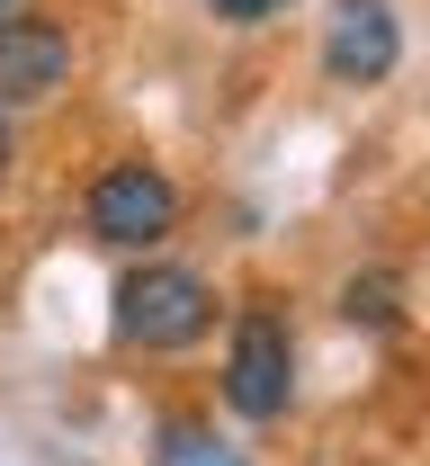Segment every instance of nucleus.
Segmentation results:
<instances>
[{
    "label": "nucleus",
    "instance_id": "1",
    "mask_svg": "<svg viewBox=\"0 0 430 466\" xmlns=\"http://www.w3.org/2000/svg\"><path fill=\"white\" fill-rule=\"evenodd\" d=\"M117 314V341L125 350H153V359H171V350H197L215 332V288L188 269V260H144V269H125L117 296H108Z\"/></svg>",
    "mask_w": 430,
    "mask_h": 466
},
{
    "label": "nucleus",
    "instance_id": "2",
    "mask_svg": "<svg viewBox=\"0 0 430 466\" xmlns=\"http://www.w3.org/2000/svg\"><path fill=\"white\" fill-rule=\"evenodd\" d=\"M81 225H90V242H108V251H153V242H171V225H180V188H171L162 162L125 153V162H108V171L90 179Z\"/></svg>",
    "mask_w": 430,
    "mask_h": 466
},
{
    "label": "nucleus",
    "instance_id": "3",
    "mask_svg": "<svg viewBox=\"0 0 430 466\" xmlns=\"http://www.w3.org/2000/svg\"><path fill=\"white\" fill-rule=\"evenodd\" d=\"M215 386H225V404L243 421H278L296 404V332H287L278 305H243L234 314V341H225V377Z\"/></svg>",
    "mask_w": 430,
    "mask_h": 466
},
{
    "label": "nucleus",
    "instance_id": "4",
    "mask_svg": "<svg viewBox=\"0 0 430 466\" xmlns=\"http://www.w3.org/2000/svg\"><path fill=\"white\" fill-rule=\"evenodd\" d=\"M72 81V27L45 9H0V108H36Z\"/></svg>",
    "mask_w": 430,
    "mask_h": 466
},
{
    "label": "nucleus",
    "instance_id": "5",
    "mask_svg": "<svg viewBox=\"0 0 430 466\" xmlns=\"http://www.w3.org/2000/svg\"><path fill=\"white\" fill-rule=\"evenodd\" d=\"M395 63H404V18H395V0H332V18H323V72H332L341 90H376Z\"/></svg>",
    "mask_w": 430,
    "mask_h": 466
},
{
    "label": "nucleus",
    "instance_id": "6",
    "mask_svg": "<svg viewBox=\"0 0 430 466\" xmlns=\"http://www.w3.org/2000/svg\"><path fill=\"white\" fill-rule=\"evenodd\" d=\"M153 466H243V449H234L215 421L171 412V421H162V440H153Z\"/></svg>",
    "mask_w": 430,
    "mask_h": 466
},
{
    "label": "nucleus",
    "instance_id": "7",
    "mask_svg": "<svg viewBox=\"0 0 430 466\" xmlns=\"http://www.w3.org/2000/svg\"><path fill=\"white\" fill-rule=\"evenodd\" d=\"M341 314H350V323H368V332H395V323H404V288H395L385 269H368V279H350V288H341Z\"/></svg>",
    "mask_w": 430,
    "mask_h": 466
},
{
    "label": "nucleus",
    "instance_id": "8",
    "mask_svg": "<svg viewBox=\"0 0 430 466\" xmlns=\"http://www.w3.org/2000/svg\"><path fill=\"white\" fill-rule=\"evenodd\" d=\"M206 9H215V18H225V27H260V18H269V9H278V0H206Z\"/></svg>",
    "mask_w": 430,
    "mask_h": 466
},
{
    "label": "nucleus",
    "instance_id": "9",
    "mask_svg": "<svg viewBox=\"0 0 430 466\" xmlns=\"http://www.w3.org/2000/svg\"><path fill=\"white\" fill-rule=\"evenodd\" d=\"M9 153H18V135H9V108H0V171H9Z\"/></svg>",
    "mask_w": 430,
    "mask_h": 466
},
{
    "label": "nucleus",
    "instance_id": "10",
    "mask_svg": "<svg viewBox=\"0 0 430 466\" xmlns=\"http://www.w3.org/2000/svg\"><path fill=\"white\" fill-rule=\"evenodd\" d=\"M0 9H18V0H0Z\"/></svg>",
    "mask_w": 430,
    "mask_h": 466
}]
</instances>
